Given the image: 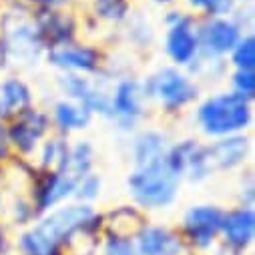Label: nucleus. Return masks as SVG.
I'll return each mask as SVG.
<instances>
[{
  "label": "nucleus",
  "instance_id": "19",
  "mask_svg": "<svg viewBox=\"0 0 255 255\" xmlns=\"http://www.w3.org/2000/svg\"><path fill=\"white\" fill-rule=\"evenodd\" d=\"M54 119L60 129L65 131H75V129H85L91 121V111L85 109L83 105H71V103H58L54 109Z\"/></svg>",
  "mask_w": 255,
  "mask_h": 255
},
{
  "label": "nucleus",
  "instance_id": "21",
  "mask_svg": "<svg viewBox=\"0 0 255 255\" xmlns=\"http://www.w3.org/2000/svg\"><path fill=\"white\" fill-rule=\"evenodd\" d=\"M231 52H233V65L237 67V71H253V67H255V40H253V36L241 38Z\"/></svg>",
  "mask_w": 255,
  "mask_h": 255
},
{
  "label": "nucleus",
  "instance_id": "25",
  "mask_svg": "<svg viewBox=\"0 0 255 255\" xmlns=\"http://www.w3.org/2000/svg\"><path fill=\"white\" fill-rule=\"evenodd\" d=\"M99 189H101V179L95 175H85L81 177V181L77 183V195L83 199H93L99 195Z\"/></svg>",
  "mask_w": 255,
  "mask_h": 255
},
{
  "label": "nucleus",
  "instance_id": "20",
  "mask_svg": "<svg viewBox=\"0 0 255 255\" xmlns=\"http://www.w3.org/2000/svg\"><path fill=\"white\" fill-rule=\"evenodd\" d=\"M167 155L165 153V139L159 135V133H143L137 141H135V163L137 165H143V163H149L153 159H159Z\"/></svg>",
  "mask_w": 255,
  "mask_h": 255
},
{
  "label": "nucleus",
  "instance_id": "24",
  "mask_svg": "<svg viewBox=\"0 0 255 255\" xmlns=\"http://www.w3.org/2000/svg\"><path fill=\"white\" fill-rule=\"evenodd\" d=\"M189 2L209 16H221L233 10V0H189Z\"/></svg>",
  "mask_w": 255,
  "mask_h": 255
},
{
  "label": "nucleus",
  "instance_id": "7",
  "mask_svg": "<svg viewBox=\"0 0 255 255\" xmlns=\"http://www.w3.org/2000/svg\"><path fill=\"white\" fill-rule=\"evenodd\" d=\"M48 129V119L36 109H22L8 131V141L22 153L34 151L40 137Z\"/></svg>",
  "mask_w": 255,
  "mask_h": 255
},
{
  "label": "nucleus",
  "instance_id": "12",
  "mask_svg": "<svg viewBox=\"0 0 255 255\" xmlns=\"http://www.w3.org/2000/svg\"><path fill=\"white\" fill-rule=\"evenodd\" d=\"M141 97L143 93L135 81H123L117 87L115 99L111 103V113L123 125V129H131L141 117Z\"/></svg>",
  "mask_w": 255,
  "mask_h": 255
},
{
  "label": "nucleus",
  "instance_id": "1",
  "mask_svg": "<svg viewBox=\"0 0 255 255\" xmlns=\"http://www.w3.org/2000/svg\"><path fill=\"white\" fill-rule=\"evenodd\" d=\"M95 219L87 205H71L52 211L42 223L22 235L20 249L24 255H60V245Z\"/></svg>",
  "mask_w": 255,
  "mask_h": 255
},
{
  "label": "nucleus",
  "instance_id": "10",
  "mask_svg": "<svg viewBox=\"0 0 255 255\" xmlns=\"http://www.w3.org/2000/svg\"><path fill=\"white\" fill-rule=\"evenodd\" d=\"M99 52L91 46H75V44H60L52 46L48 52V60L54 67L67 69V71H81L93 73L99 67Z\"/></svg>",
  "mask_w": 255,
  "mask_h": 255
},
{
  "label": "nucleus",
  "instance_id": "17",
  "mask_svg": "<svg viewBox=\"0 0 255 255\" xmlns=\"http://www.w3.org/2000/svg\"><path fill=\"white\" fill-rule=\"evenodd\" d=\"M38 34L40 40H50L54 46L60 44H69L73 38V20L67 14H58L52 10H46L40 18H38Z\"/></svg>",
  "mask_w": 255,
  "mask_h": 255
},
{
  "label": "nucleus",
  "instance_id": "29",
  "mask_svg": "<svg viewBox=\"0 0 255 255\" xmlns=\"http://www.w3.org/2000/svg\"><path fill=\"white\" fill-rule=\"evenodd\" d=\"M153 2H159V4H171L175 0H153Z\"/></svg>",
  "mask_w": 255,
  "mask_h": 255
},
{
  "label": "nucleus",
  "instance_id": "15",
  "mask_svg": "<svg viewBox=\"0 0 255 255\" xmlns=\"http://www.w3.org/2000/svg\"><path fill=\"white\" fill-rule=\"evenodd\" d=\"M227 241L233 247H245L253 239L255 231V215L251 209H237L223 217V227Z\"/></svg>",
  "mask_w": 255,
  "mask_h": 255
},
{
  "label": "nucleus",
  "instance_id": "14",
  "mask_svg": "<svg viewBox=\"0 0 255 255\" xmlns=\"http://www.w3.org/2000/svg\"><path fill=\"white\" fill-rule=\"evenodd\" d=\"M205 153H207V163H209L211 171L213 169H231L245 159L247 141L239 139V137H229V139L219 141L213 147L205 149Z\"/></svg>",
  "mask_w": 255,
  "mask_h": 255
},
{
  "label": "nucleus",
  "instance_id": "16",
  "mask_svg": "<svg viewBox=\"0 0 255 255\" xmlns=\"http://www.w3.org/2000/svg\"><path fill=\"white\" fill-rule=\"evenodd\" d=\"M179 239L163 227H145L139 233V253L141 255H175L179 253Z\"/></svg>",
  "mask_w": 255,
  "mask_h": 255
},
{
  "label": "nucleus",
  "instance_id": "18",
  "mask_svg": "<svg viewBox=\"0 0 255 255\" xmlns=\"http://www.w3.org/2000/svg\"><path fill=\"white\" fill-rule=\"evenodd\" d=\"M30 103V91L24 83L10 79L0 85V117H8L20 113Z\"/></svg>",
  "mask_w": 255,
  "mask_h": 255
},
{
  "label": "nucleus",
  "instance_id": "28",
  "mask_svg": "<svg viewBox=\"0 0 255 255\" xmlns=\"http://www.w3.org/2000/svg\"><path fill=\"white\" fill-rule=\"evenodd\" d=\"M4 52H6V48H4V42H0V65H4Z\"/></svg>",
  "mask_w": 255,
  "mask_h": 255
},
{
  "label": "nucleus",
  "instance_id": "4",
  "mask_svg": "<svg viewBox=\"0 0 255 255\" xmlns=\"http://www.w3.org/2000/svg\"><path fill=\"white\" fill-rule=\"evenodd\" d=\"M147 93L167 109H179L191 103L197 95V87L177 69H163L151 77Z\"/></svg>",
  "mask_w": 255,
  "mask_h": 255
},
{
  "label": "nucleus",
  "instance_id": "13",
  "mask_svg": "<svg viewBox=\"0 0 255 255\" xmlns=\"http://www.w3.org/2000/svg\"><path fill=\"white\" fill-rule=\"evenodd\" d=\"M60 83H62V89H65V93L71 95L73 99H77L85 109L99 111L103 115H111V103L87 79L77 77V75H67Z\"/></svg>",
  "mask_w": 255,
  "mask_h": 255
},
{
  "label": "nucleus",
  "instance_id": "23",
  "mask_svg": "<svg viewBox=\"0 0 255 255\" xmlns=\"http://www.w3.org/2000/svg\"><path fill=\"white\" fill-rule=\"evenodd\" d=\"M233 87H235V95L251 101L255 95V75L253 71H237L233 75Z\"/></svg>",
  "mask_w": 255,
  "mask_h": 255
},
{
  "label": "nucleus",
  "instance_id": "3",
  "mask_svg": "<svg viewBox=\"0 0 255 255\" xmlns=\"http://www.w3.org/2000/svg\"><path fill=\"white\" fill-rule=\"evenodd\" d=\"M201 129L213 137H229L237 131H243L251 121L249 101L235 95L225 93L207 99L197 113Z\"/></svg>",
  "mask_w": 255,
  "mask_h": 255
},
{
  "label": "nucleus",
  "instance_id": "6",
  "mask_svg": "<svg viewBox=\"0 0 255 255\" xmlns=\"http://www.w3.org/2000/svg\"><path fill=\"white\" fill-rule=\"evenodd\" d=\"M169 22H171V28L165 40L167 54L177 65H189L199 52V38H197V32H193L191 18L177 14Z\"/></svg>",
  "mask_w": 255,
  "mask_h": 255
},
{
  "label": "nucleus",
  "instance_id": "9",
  "mask_svg": "<svg viewBox=\"0 0 255 255\" xmlns=\"http://www.w3.org/2000/svg\"><path fill=\"white\" fill-rule=\"evenodd\" d=\"M199 46H203L209 54H227L235 48V44L241 40L239 26L225 18H213L207 24H203L199 32Z\"/></svg>",
  "mask_w": 255,
  "mask_h": 255
},
{
  "label": "nucleus",
  "instance_id": "5",
  "mask_svg": "<svg viewBox=\"0 0 255 255\" xmlns=\"http://www.w3.org/2000/svg\"><path fill=\"white\" fill-rule=\"evenodd\" d=\"M167 163L177 177H189L191 181H201L209 175L207 153L195 141H183L167 153Z\"/></svg>",
  "mask_w": 255,
  "mask_h": 255
},
{
  "label": "nucleus",
  "instance_id": "27",
  "mask_svg": "<svg viewBox=\"0 0 255 255\" xmlns=\"http://www.w3.org/2000/svg\"><path fill=\"white\" fill-rule=\"evenodd\" d=\"M8 155V133L0 123V159H4Z\"/></svg>",
  "mask_w": 255,
  "mask_h": 255
},
{
  "label": "nucleus",
  "instance_id": "8",
  "mask_svg": "<svg viewBox=\"0 0 255 255\" xmlns=\"http://www.w3.org/2000/svg\"><path fill=\"white\" fill-rule=\"evenodd\" d=\"M225 213L213 205H197L185 217V231L195 245L205 247L223 227Z\"/></svg>",
  "mask_w": 255,
  "mask_h": 255
},
{
  "label": "nucleus",
  "instance_id": "11",
  "mask_svg": "<svg viewBox=\"0 0 255 255\" xmlns=\"http://www.w3.org/2000/svg\"><path fill=\"white\" fill-rule=\"evenodd\" d=\"M81 181V177H77L71 169L69 171H50L38 191H36V199H38V209L44 211L52 205H56L58 201H62L65 197H69L73 191L77 189V183Z\"/></svg>",
  "mask_w": 255,
  "mask_h": 255
},
{
  "label": "nucleus",
  "instance_id": "2",
  "mask_svg": "<svg viewBox=\"0 0 255 255\" xmlns=\"http://www.w3.org/2000/svg\"><path fill=\"white\" fill-rule=\"evenodd\" d=\"M177 185H179V177L169 167L167 155L137 165L135 173L129 177L131 195L139 205L149 209H159L169 205L177 195Z\"/></svg>",
  "mask_w": 255,
  "mask_h": 255
},
{
  "label": "nucleus",
  "instance_id": "22",
  "mask_svg": "<svg viewBox=\"0 0 255 255\" xmlns=\"http://www.w3.org/2000/svg\"><path fill=\"white\" fill-rule=\"evenodd\" d=\"M95 10L101 18L119 22L129 12V0H95Z\"/></svg>",
  "mask_w": 255,
  "mask_h": 255
},
{
  "label": "nucleus",
  "instance_id": "26",
  "mask_svg": "<svg viewBox=\"0 0 255 255\" xmlns=\"http://www.w3.org/2000/svg\"><path fill=\"white\" fill-rule=\"evenodd\" d=\"M105 255H139L135 251V247L127 241V239H119V237H113L109 239L107 243V251Z\"/></svg>",
  "mask_w": 255,
  "mask_h": 255
}]
</instances>
